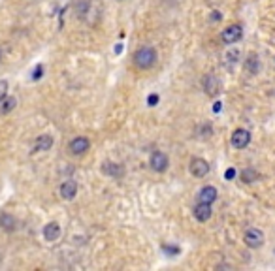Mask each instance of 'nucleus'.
Here are the masks:
<instances>
[{"instance_id":"nucleus-8","label":"nucleus","mask_w":275,"mask_h":271,"mask_svg":"<svg viewBox=\"0 0 275 271\" xmlns=\"http://www.w3.org/2000/svg\"><path fill=\"white\" fill-rule=\"evenodd\" d=\"M43 237H45V241L55 243V241L60 237V226L57 222H47L45 228H43Z\"/></svg>"},{"instance_id":"nucleus-24","label":"nucleus","mask_w":275,"mask_h":271,"mask_svg":"<svg viewBox=\"0 0 275 271\" xmlns=\"http://www.w3.org/2000/svg\"><path fill=\"white\" fill-rule=\"evenodd\" d=\"M147 104H149V106H156V104H158V94H151V96L147 98Z\"/></svg>"},{"instance_id":"nucleus-7","label":"nucleus","mask_w":275,"mask_h":271,"mask_svg":"<svg viewBox=\"0 0 275 271\" xmlns=\"http://www.w3.org/2000/svg\"><path fill=\"white\" fill-rule=\"evenodd\" d=\"M251 143V134L243 128H238L232 134V145L236 149H245Z\"/></svg>"},{"instance_id":"nucleus-20","label":"nucleus","mask_w":275,"mask_h":271,"mask_svg":"<svg viewBox=\"0 0 275 271\" xmlns=\"http://www.w3.org/2000/svg\"><path fill=\"white\" fill-rule=\"evenodd\" d=\"M162 251L166 254H172V256H177L179 254V247L175 245H162Z\"/></svg>"},{"instance_id":"nucleus-11","label":"nucleus","mask_w":275,"mask_h":271,"mask_svg":"<svg viewBox=\"0 0 275 271\" xmlns=\"http://www.w3.org/2000/svg\"><path fill=\"white\" fill-rule=\"evenodd\" d=\"M17 228V219L9 213H0V230L4 232H13Z\"/></svg>"},{"instance_id":"nucleus-12","label":"nucleus","mask_w":275,"mask_h":271,"mask_svg":"<svg viewBox=\"0 0 275 271\" xmlns=\"http://www.w3.org/2000/svg\"><path fill=\"white\" fill-rule=\"evenodd\" d=\"M59 192L64 200H74V196L78 194V185H76L74 181H64V183L60 185Z\"/></svg>"},{"instance_id":"nucleus-18","label":"nucleus","mask_w":275,"mask_h":271,"mask_svg":"<svg viewBox=\"0 0 275 271\" xmlns=\"http://www.w3.org/2000/svg\"><path fill=\"white\" fill-rule=\"evenodd\" d=\"M245 68H247L249 74H257L258 70H260V62H258L257 55H249V57H247V60H245Z\"/></svg>"},{"instance_id":"nucleus-13","label":"nucleus","mask_w":275,"mask_h":271,"mask_svg":"<svg viewBox=\"0 0 275 271\" xmlns=\"http://www.w3.org/2000/svg\"><path fill=\"white\" fill-rule=\"evenodd\" d=\"M53 147V136L49 134H42L38 136L34 143V152H42V151H49Z\"/></svg>"},{"instance_id":"nucleus-2","label":"nucleus","mask_w":275,"mask_h":271,"mask_svg":"<svg viewBox=\"0 0 275 271\" xmlns=\"http://www.w3.org/2000/svg\"><path fill=\"white\" fill-rule=\"evenodd\" d=\"M241 36H243V28H241L240 25H230L221 32V40H223L226 45H232V43L240 42Z\"/></svg>"},{"instance_id":"nucleus-10","label":"nucleus","mask_w":275,"mask_h":271,"mask_svg":"<svg viewBox=\"0 0 275 271\" xmlns=\"http://www.w3.org/2000/svg\"><path fill=\"white\" fill-rule=\"evenodd\" d=\"M194 217L200 222H206L211 219V203H202L198 202V205L194 207Z\"/></svg>"},{"instance_id":"nucleus-5","label":"nucleus","mask_w":275,"mask_h":271,"mask_svg":"<svg viewBox=\"0 0 275 271\" xmlns=\"http://www.w3.org/2000/svg\"><path fill=\"white\" fill-rule=\"evenodd\" d=\"M89 147H91V141H89L87 137H83V136L74 137L68 145V149L72 154H85V152L89 151Z\"/></svg>"},{"instance_id":"nucleus-9","label":"nucleus","mask_w":275,"mask_h":271,"mask_svg":"<svg viewBox=\"0 0 275 271\" xmlns=\"http://www.w3.org/2000/svg\"><path fill=\"white\" fill-rule=\"evenodd\" d=\"M204 91L209 96H217V94L221 93V81L215 76H206V79H204Z\"/></svg>"},{"instance_id":"nucleus-6","label":"nucleus","mask_w":275,"mask_h":271,"mask_svg":"<svg viewBox=\"0 0 275 271\" xmlns=\"http://www.w3.org/2000/svg\"><path fill=\"white\" fill-rule=\"evenodd\" d=\"M190 173L198 179L206 177L207 173H209V164L204 158H192L190 160Z\"/></svg>"},{"instance_id":"nucleus-25","label":"nucleus","mask_w":275,"mask_h":271,"mask_svg":"<svg viewBox=\"0 0 275 271\" xmlns=\"http://www.w3.org/2000/svg\"><path fill=\"white\" fill-rule=\"evenodd\" d=\"M234 175H236V169H234V168L226 169V173H224V177H226V179H232Z\"/></svg>"},{"instance_id":"nucleus-22","label":"nucleus","mask_w":275,"mask_h":271,"mask_svg":"<svg viewBox=\"0 0 275 271\" xmlns=\"http://www.w3.org/2000/svg\"><path fill=\"white\" fill-rule=\"evenodd\" d=\"M238 59H240V53H238V51H230V53H226V60H230V62H236Z\"/></svg>"},{"instance_id":"nucleus-23","label":"nucleus","mask_w":275,"mask_h":271,"mask_svg":"<svg viewBox=\"0 0 275 271\" xmlns=\"http://www.w3.org/2000/svg\"><path fill=\"white\" fill-rule=\"evenodd\" d=\"M42 74H43V66H42V64H38V66H36V70H34V74H32V77H34V79H40V77H42Z\"/></svg>"},{"instance_id":"nucleus-3","label":"nucleus","mask_w":275,"mask_h":271,"mask_svg":"<svg viewBox=\"0 0 275 271\" xmlns=\"http://www.w3.org/2000/svg\"><path fill=\"white\" fill-rule=\"evenodd\" d=\"M243 241H245V245L249 247V249H258V247L264 245V234L257 228H251L245 232Z\"/></svg>"},{"instance_id":"nucleus-17","label":"nucleus","mask_w":275,"mask_h":271,"mask_svg":"<svg viewBox=\"0 0 275 271\" xmlns=\"http://www.w3.org/2000/svg\"><path fill=\"white\" fill-rule=\"evenodd\" d=\"M240 177L243 183H255V181H258V171L253 168H245L243 171H241Z\"/></svg>"},{"instance_id":"nucleus-15","label":"nucleus","mask_w":275,"mask_h":271,"mask_svg":"<svg viewBox=\"0 0 275 271\" xmlns=\"http://www.w3.org/2000/svg\"><path fill=\"white\" fill-rule=\"evenodd\" d=\"M104 173L110 175V177H121L125 173V168L121 164H115V162H106L104 164Z\"/></svg>"},{"instance_id":"nucleus-26","label":"nucleus","mask_w":275,"mask_h":271,"mask_svg":"<svg viewBox=\"0 0 275 271\" xmlns=\"http://www.w3.org/2000/svg\"><path fill=\"white\" fill-rule=\"evenodd\" d=\"M211 21H221V13L219 11H213L211 13Z\"/></svg>"},{"instance_id":"nucleus-27","label":"nucleus","mask_w":275,"mask_h":271,"mask_svg":"<svg viewBox=\"0 0 275 271\" xmlns=\"http://www.w3.org/2000/svg\"><path fill=\"white\" fill-rule=\"evenodd\" d=\"M0 59H2V51H0Z\"/></svg>"},{"instance_id":"nucleus-16","label":"nucleus","mask_w":275,"mask_h":271,"mask_svg":"<svg viewBox=\"0 0 275 271\" xmlns=\"http://www.w3.org/2000/svg\"><path fill=\"white\" fill-rule=\"evenodd\" d=\"M15 106H17V100L13 96H8L6 94L4 98H0V113H9Z\"/></svg>"},{"instance_id":"nucleus-1","label":"nucleus","mask_w":275,"mask_h":271,"mask_svg":"<svg viewBox=\"0 0 275 271\" xmlns=\"http://www.w3.org/2000/svg\"><path fill=\"white\" fill-rule=\"evenodd\" d=\"M134 64L141 70H149L156 64V51L151 45H143L134 53Z\"/></svg>"},{"instance_id":"nucleus-4","label":"nucleus","mask_w":275,"mask_h":271,"mask_svg":"<svg viewBox=\"0 0 275 271\" xmlns=\"http://www.w3.org/2000/svg\"><path fill=\"white\" fill-rule=\"evenodd\" d=\"M149 164H151V168L155 169V171L162 173V171H166V169H168V166H170V160H168V156H166L162 151H156V152H153V154H151Z\"/></svg>"},{"instance_id":"nucleus-19","label":"nucleus","mask_w":275,"mask_h":271,"mask_svg":"<svg viewBox=\"0 0 275 271\" xmlns=\"http://www.w3.org/2000/svg\"><path fill=\"white\" fill-rule=\"evenodd\" d=\"M211 132H213V128L209 127V125H202V127H198V136H202V137L211 136Z\"/></svg>"},{"instance_id":"nucleus-21","label":"nucleus","mask_w":275,"mask_h":271,"mask_svg":"<svg viewBox=\"0 0 275 271\" xmlns=\"http://www.w3.org/2000/svg\"><path fill=\"white\" fill-rule=\"evenodd\" d=\"M6 94H8V81L0 79V98H4Z\"/></svg>"},{"instance_id":"nucleus-14","label":"nucleus","mask_w":275,"mask_h":271,"mask_svg":"<svg viewBox=\"0 0 275 271\" xmlns=\"http://www.w3.org/2000/svg\"><path fill=\"white\" fill-rule=\"evenodd\" d=\"M217 200V188L215 186H204L198 194V202L202 203H213Z\"/></svg>"}]
</instances>
